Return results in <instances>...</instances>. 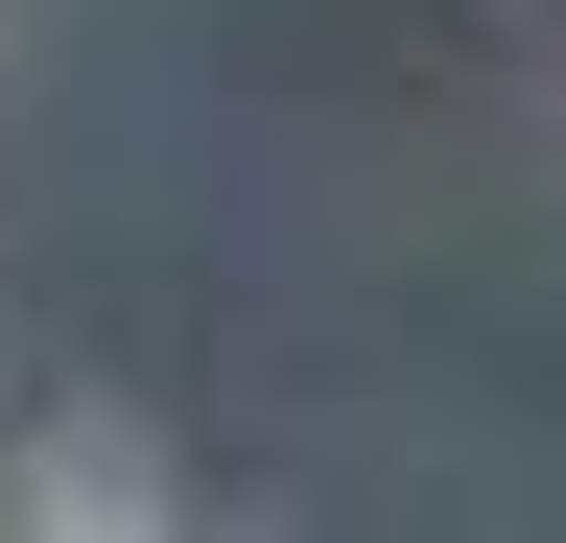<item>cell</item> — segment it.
Listing matches in <instances>:
<instances>
[{
	"mask_svg": "<svg viewBox=\"0 0 566 543\" xmlns=\"http://www.w3.org/2000/svg\"><path fill=\"white\" fill-rule=\"evenodd\" d=\"M0 520L24 543H142V520H189V449L142 401H48V426H0Z\"/></svg>",
	"mask_w": 566,
	"mask_h": 543,
	"instance_id": "6da1fadb",
	"label": "cell"
},
{
	"mask_svg": "<svg viewBox=\"0 0 566 543\" xmlns=\"http://www.w3.org/2000/svg\"><path fill=\"white\" fill-rule=\"evenodd\" d=\"M0 426H24V355H0Z\"/></svg>",
	"mask_w": 566,
	"mask_h": 543,
	"instance_id": "7a4b0ae2",
	"label": "cell"
}]
</instances>
